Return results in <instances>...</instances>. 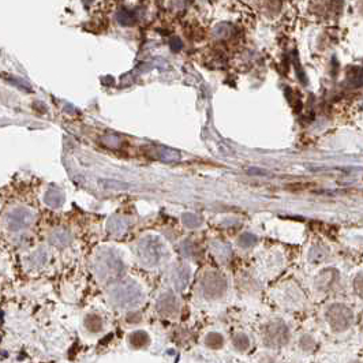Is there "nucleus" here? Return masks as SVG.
<instances>
[{"label":"nucleus","mask_w":363,"mask_h":363,"mask_svg":"<svg viewBox=\"0 0 363 363\" xmlns=\"http://www.w3.org/2000/svg\"><path fill=\"white\" fill-rule=\"evenodd\" d=\"M7 81H8V82L14 83V85L17 86V88L23 89V90H30V88H29L28 83H25L23 81H19V79H17V78H8V77H7Z\"/></svg>","instance_id":"nucleus-8"},{"label":"nucleus","mask_w":363,"mask_h":363,"mask_svg":"<svg viewBox=\"0 0 363 363\" xmlns=\"http://www.w3.org/2000/svg\"><path fill=\"white\" fill-rule=\"evenodd\" d=\"M101 187L110 188V190H127L130 188V186L124 183V182L119 181H112V179H104V181H100Z\"/></svg>","instance_id":"nucleus-4"},{"label":"nucleus","mask_w":363,"mask_h":363,"mask_svg":"<svg viewBox=\"0 0 363 363\" xmlns=\"http://www.w3.org/2000/svg\"><path fill=\"white\" fill-rule=\"evenodd\" d=\"M170 47H171V50L174 51V52H178V51H179V50H182V47H183V44H182L181 40L178 39V37H175V39L171 40Z\"/></svg>","instance_id":"nucleus-9"},{"label":"nucleus","mask_w":363,"mask_h":363,"mask_svg":"<svg viewBox=\"0 0 363 363\" xmlns=\"http://www.w3.org/2000/svg\"><path fill=\"white\" fill-rule=\"evenodd\" d=\"M250 174H253V175H268V172L264 170H258V168H251V170H248Z\"/></svg>","instance_id":"nucleus-10"},{"label":"nucleus","mask_w":363,"mask_h":363,"mask_svg":"<svg viewBox=\"0 0 363 363\" xmlns=\"http://www.w3.org/2000/svg\"><path fill=\"white\" fill-rule=\"evenodd\" d=\"M63 199H64L63 194L58 190H51L45 195V202L51 206H59V205L63 204Z\"/></svg>","instance_id":"nucleus-2"},{"label":"nucleus","mask_w":363,"mask_h":363,"mask_svg":"<svg viewBox=\"0 0 363 363\" xmlns=\"http://www.w3.org/2000/svg\"><path fill=\"white\" fill-rule=\"evenodd\" d=\"M30 219H32V215L29 212L23 209H18L11 216V221H10L11 228H15V230L23 228V227H26L30 223Z\"/></svg>","instance_id":"nucleus-1"},{"label":"nucleus","mask_w":363,"mask_h":363,"mask_svg":"<svg viewBox=\"0 0 363 363\" xmlns=\"http://www.w3.org/2000/svg\"><path fill=\"white\" fill-rule=\"evenodd\" d=\"M239 243H241L242 246H246V247H247V246H251L253 243H255V237L251 235V234H246V235L241 237Z\"/></svg>","instance_id":"nucleus-7"},{"label":"nucleus","mask_w":363,"mask_h":363,"mask_svg":"<svg viewBox=\"0 0 363 363\" xmlns=\"http://www.w3.org/2000/svg\"><path fill=\"white\" fill-rule=\"evenodd\" d=\"M160 159L165 160V161H178V160H181V154L175 150L163 148L160 149Z\"/></svg>","instance_id":"nucleus-5"},{"label":"nucleus","mask_w":363,"mask_h":363,"mask_svg":"<svg viewBox=\"0 0 363 363\" xmlns=\"http://www.w3.org/2000/svg\"><path fill=\"white\" fill-rule=\"evenodd\" d=\"M116 19L118 22L121 25H124V26H131L135 23V18H134V14L128 10H121L116 14Z\"/></svg>","instance_id":"nucleus-3"},{"label":"nucleus","mask_w":363,"mask_h":363,"mask_svg":"<svg viewBox=\"0 0 363 363\" xmlns=\"http://www.w3.org/2000/svg\"><path fill=\"white\" fill-rule=\"evenodd\" d=\"M183 220L186 223V226L191 227V228H195V227H198L201 224V219L195 215H184L183 216Z\"/></svg>","instance_id":"nucleus-6"}]
</instances>
